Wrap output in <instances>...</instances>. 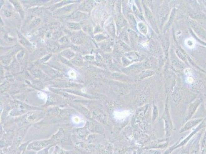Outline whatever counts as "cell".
<instances>
[{
    "label": "cell",
    "mask_w": 206,
    "mask_h": 154,
    "mask_svg": "<svg viewBox=\"0 0 206 154\" xmlns=\"http://www.w3.org/2000/svg\"><path fill=\"white\" fill-rule=\"evenodd\" d=\"M162 119L164 120L165 123L166 136L167 138H169L172 136L173 130V125L168 109H166L165 111L162 115Z\"/></svg>",
    "instance_id": "obj_1"
},
{
    "label": "cell",
    "mask_w": 206,
    "mask_h": 154,
    "mask_svg": "<svg viewBox=\"0 0 206 154\" xmlns=\"http://www.w3.org/2000/svg\"><path fill=\"white\" fill-rule=\"evenodd\" d=\"M203 119H195L193 120H189L185 123V125L183 126L179 130V133H183L185 131L191 130L195 127L196 125H198L199 123H201Z\"/></svg>",
    "instance_id": "obj_2"
},
{
    "label": "cell",
    "mask_w": 206,
    "mask_h": 154,
    "mask_svg": "<svg viewBox=\"0 0 206 154\" xmlns=\"http://www.w3.org/2000/svg\"><path fill=\"white\" fill-rule=\"evenodd\" d=\"M201 102H202L201 100L197 99L196 101H195L193 103L191 104L189 106V109H188L187 115L186 117L185 118L184 123H186L187 121H188V120H190L191 118Z\"/></svg>",
    "instance_id": "obj_3"
},
{
    "label": "cell",
    "mask_w": 206,
    "mask_h": 154,
    "mask_svg": "<svg viewBox=\"0 0 206 154\" xmlns=\"http://www.w3.org/2000/svg\"><path fill=\"white\" fill-rule=\"evenodd\" d=\"M70 122L75 127H83L85 125V120L82 116L79 114H74L70 117Z\"/></svg>",
    "instance_id": "obj_4"
},
{
    "label": "cell",
    "mask_w": 206,
    "mask_h": 154,
    "mask_svg": "<svg viewBox=\"0 0 206 154\" xmlns=\"http://www.w3.org/2000/svg\"><path fill=\"white\" fill-rule=\"evenodd\" d=\"M200 150L201 154H204L206 151V130L201 141Z\"/></svg>",
    "instance_id": "obj_5"
},
{
    "label": "cell",
    "mask_w": 206,
    "mask_h": 154,
    "mask_svg": "<svg viewBox=\"0 0 206 154\" xmlns=\"http://www.w3.org/2000/svg\"><path fill=\"white\" fill-rule=\"evenodd\" d=\"M67 75L71 79H75L78 77V72L74 69H70L67 71Z\"/></svg>",
    "instance_id": "obj_6"
},
{
    "label": "cell",
    "mask_w": 206,
    "mask_h": 154,
    "mask_svg": "<svg viewBox=\"0 0 206 154\" xmlns=\"http://www.w3.org/2000/svg\"><path fill=\"white\" fill-rule=\"evenodd\" d=\"M38 96L40 98L41 100H42L47 101V95L46 93H45L44 92H39L38 93Z\"/></svg>",
    "instance_id": "obj_7"
},
{
    "label": "cell",
    "mask_w": 206,
    "mask_h": 154,
    "mask_svg": "<svg viewBox=\"0 0 206 154\" xmlns=\"http://www.w3.org/2000/svg\"><path fill=\"white\" fill-rule=\"evenodd\" d=\"M190 146H187L186 148H184L182 151L181 153L179 154H190Z\"/></svg>",
    "instance_id": "obj_8"
},
{
    "label": "cell",
    "mask_w": 206,
    "mask_h": 154,
    "mask_svg": "<svg viewBox=\"0 0 206 154\" xmlns=\"http://www.w3.org/2000/svg\"><path fill=\"white\" fill-rule=\"evenodd\" d=\"M147 154H162V151L159 150H151L147 151Z\"/></svg>",
    "instance_id": "obj_9"
},
{
    "label": "cell",
    "mask_w": 206,
    "mask_h": 154,
    "mask_svg": "<svg viewBox=\"0 0 206 154\" xmlns=\"http://www.w3.org/2000/svg\"><path fill=\"white\" fill-rule=\"evenodd\" d=\"M133 154H136V151H133Z\"/></svg>",
    "instance_id": "obj_10"
},
{
    "label": "cell",
    "mask_w": 206,
    "mask_h": 154,
    "mask_svg": "<svg viewBox=\"0 0 206 154\" xmlns=\"http://www.w3.org/2000/svg\"></svg>",
    "instance_id": "obj_11"
}]
</instances>
